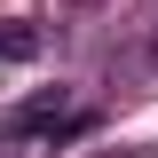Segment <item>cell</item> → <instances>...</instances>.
Masks as SVG:
<instances>
[{
  "label": "cell",
  "instance_id": "2",
  "mask_svg": "<svg viewBox=\"0 0 158 158\" xmlns=\"http://www.w3.org/2000/svg\"><path fill=\"white\" fill-rule=\"evenodd\" d=\"M40 48H48V32L32 16H0V63H32Z\"/></svg>",
  "mask_w": 158,
  "mask_h": 158
},
{
  "label": "cell",
  "instance_id": "4",
  "mask_svg": "<svg viewBox=\"0 0 158 158\" xmlns=\"http://www.w3.org/2000/svg\"><path fill=\"white\" fill-rule=\"evenodd\" d=\"M95 158H150V150H95Z\"/></svg>",
  "mask_w": 158,
  "mask_h": 158
},
{
  "label": "cell",
  "instance_id": "3",
  "mask_svg": "<svg viewBox=\"0 0 158 158\" xmlns=\"http://www.w3.org/2000/svg\"><path fill=\"white\" fill-rule=\"evenodd\" d=\"M142 71L158 79V24H150V40H142Z\"/></svg>",
  "mask_w": 158,
  "mask_h": 158
},
{
  "label": "cell",
  "instance_id": "1",
  "mask_svg": "<svg viewBox=\"0 0 158 158\" xmlns=\"http://www.w3.org/2000/svg\"><path fill=\"white\" fill-rule=\"evenodd\" d=\"M63 111H71V95H63V87H48V95H32L24 111H8V142H48Z\"/></svg>",
  "mask_w": 158,
  "mask_h": 158
}]
</instances>
